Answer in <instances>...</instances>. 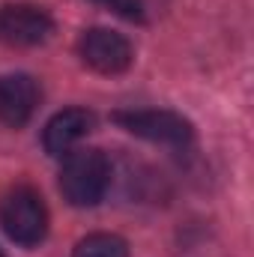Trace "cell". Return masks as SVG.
<instances>
[{"instance_id":"cell-1","label":"cell","mask_w":254,"mask_h":257,"mask_svg":"<svg viewBox=\"0 0 254 257\" xmlns=\"http://www.w3.org/2000/svg\"><path fill=\"white\" fill-rule=\"evenodd\" d=\"M48 206L33 186H12L0 197V227L15 245L36 248L48 236Z\"/></svg>"},{"instance_id":"cell-2","label":"cell","mask_w":254,"mask_h":257,"mask_svg":"<svg viewBox=\"0 0 254 257\" xmlns=\"http://www.w3.org/2000/svg\"><path fill=\"white\" fill-rule=\"evenodd\" d=\"M111 186V162L102 150L69 153L60 171V194L72 206H96Z\"/></svg>"},{"instance_id":"cell-3","label":"cell","mask_w":254,"mask_h":257,"mask_svg":"<svg viewBox=\"0 0 254 257\" xmlns=\"http://www.w3.org/2000/svg\"><path fill=\"white\" fill-rule=\"evenodd\" d=\"M129 135L165 144V147H189L194 141V126L177 111H162V108H141V111H117L111 117Z\"/></svg>"},{"instance_id":"cell-4","label":"cell","mask_w":254,"mask_h":257,"mask_svg":"<svg viewBox=\"0 0 254 257\" xmlns=\"http://www.w3.org/2000/svg\"><path fill=\"white\" fill-rule=\"evenodd\" d=\"M78 54L93 72L102 75H120L135 60V48L123 33L108 27H93L78 39Z\"/></svg>"},{"instance_id":"cell-5","label":"cell","mask_w":254,"mask_h":257,"mask_svg":"<svg viewBox=\"0 0 254 257\" xmlns=\"http://www.w3.org/2000/svg\"><path fill=\"white\" fill-rule=\"evenodd\" d=\"M54 33V18L33 3H6L0 9V39L12 48L42 45Z\"/></svg>"},{"instance_id":"cell-6","label":"cell","mask_w":254,"mask_h":257,"mask_svg":"<svg viewBox=\"0 0 254 257\" xmlns=\"http://www.w3.org/2000/svg\"><path fill=\"white\" fill-rule=\"evenodd\" d=\"M39 99H42V90H39L36 78H30L24 72L3 75L0 78V123L9 128L27 126L39 108Z\"/></svg>"},{"instance_id":"cell-7","label":"cell","mask_w":254,"mask_h":257,"mask_svg":"<svg viewBox=\"0 0 254 257\" xmlns=\"http://www.w3.org/2000/svg\"><path fill=\"white\" fill-rule=\"evenodd\" d=\"M93 114L87 108H66L60 114H54L48 120V126L42 132V147L48 156H63L69 153L84 135H90L93 128Z\"/></svg>"},{"instance_id":"cell-8","label":"cell","mask_w":254,"mask_h":257,"mask_svg":"<svg viewBox=\"0 0 254 257\" xmlns=\"http://www.w3.org/2000/svg\"><path fill=\"white\" fill-rule=\"evenodd\" d=\"M72 257H129V242L117 233H90L75 245Z\"/></svg>"},{"instance_id":"cell-9","label":"cell","mask_w":254,"mask_h":257,"mask_svg":"<svg viewBox=\"0 0 254 257\" xmlns=\"http://www.w3.org/2000/svg\"><path fill=\"white\" fill-rule=\"evenodd\" d=\"M93 3H99V6H105V9H111L114 15H120V18H126V21H144L147 18V12H144V3L141 0H93Z\"/></svg>"},{"instance_id":"cell-10","label":"cell","mask_w":254,"mask_h":257,"mask_svg":"<svg viewBox=\"0 0 254 257\" xmlns=\"http://www.w3.org/2000/svg\"><path fill=\"white\" fill-rule=\"evenodd\" d=\"M0 257H6V254H3V251H0Z\"/></svg>"}]
</instances>
